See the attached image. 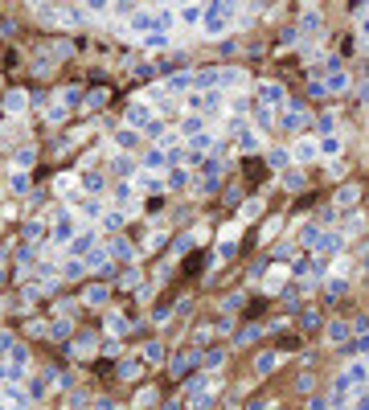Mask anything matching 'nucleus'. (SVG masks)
<instances>
[{"instance_id":"nucleus-1","label":"nucleus","mask_w":369,"mask_h":410,"mask_svg":"<svg viewBox=\"0 0 369 410\" xmlns=\"http://www.w3.org/2000/svg\"><path fill=\"white\" fill-rule=\"evenodd\" d=\"M201 262H205V254H193V258L185 262V275H197V271H201Z\"/></svg>"},{"instance_id":"nucleus-2","label":"nucleus","mask_w":369,"mask_h":410,"mask_svg":"<svg viewBox=\"0 0 369 410\" xmlns=\"http://www.w3.org/2000/svg\"><path fill=\"white\" fill-rule=\"evenodd\" d=\"M246 177H263V160H246Z\"/></svg>"}]
</instances>
